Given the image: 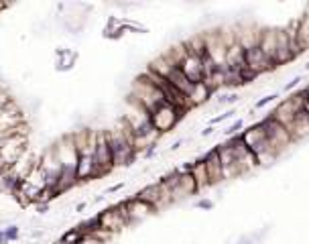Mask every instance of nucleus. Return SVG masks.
I'll return each instance as SVG.
<instances>
[{
	"label": "nucleus",
	"mask_w": 309,
	"mask_h": 244,
	"mask_svg": "<svg viewBox=\"0 0 309 244\" xmlns=\"http://www.w3.org/2000/svg\"><path fill=\"white\" fill-rule=\"evenodd\" d=\"M106 134H108V142L112 149L114 167H130L136 161L138 151L134 146V134L130 126L126 124V120L122 118L112 130H106Z\"/></svg>",
	"instance_id": "nucleus-1"
},
{
	"label": "nucleus",
	"mask_w": 309,
	"mask_h": 244,
	"mask_svg": "<svg viewBox=\"0 0 309 244\" xmlns=\"http://www.w3.org/2000/svg\"><path fill=\"white\" fill-rule=\"evenodd\" d=\"M128 98H130V100H134L136 104H140L148 114L167 102L165 94H163L157 86H154V84L150 82V77H148L146 73L134 79V84H132V92H130Z\"/></svg>",
	"instance_id": "nucleus-2"
},
{
	"label": "nucleus",
	"mask_w": 309,
	"mask_h": 244,
	"mask_svg": "<svg viewBox=\"0 0 309 244\" xmlns=\"http://www.w3.org/2000/svg\"><path fill=\"white\" fill-rule=\"evenodd\" d=\"M47 187H49V185H47V175H45L43 167L37 163V165L31 169V173H29L27 177L21 179L19 189H17V193H15V198H17L23 206H27V204H37L39 195H41Z\"/></svg>",
	"instance_id": "nucleus-3"
},
{
	"label": "nucleus",
	"mask_w": 309,
	"mask_h": 244,
	"mask_svg": "<svg viewBox=\"0 0 309 244\" xmlns=\"http://www.w3.org/2000/svg\"><path fill=\"white\" fill-rule=\"evenodd\" d=\"M185 114H187L185 110L173 106L171 102H165L163 106H159L157 110L150 112V120H152V126L157 128V132L163 134V132L173 130V128L177 126V122H179Z\"/></svg>",
	"instance_id": "nucleus-4"
},
{
	"label": "nucleus",
	"mask_w": 309,
	"mask_h": 244,
	"mask_svg": "<svg viewBox=\"0 0 309 244\" xmlns=\"http://www.w3.org/2000/svg\"><path fill=\"white\" fill-rule=\"evenodd\" d=\"M94 159H96V173L98 177L106 175L114 169V159H112V149L108 142L106 130H98L96 134V146H94Z\"/></svg>",
	"instance_id": "nucleus-5"
},
{
	"label": "nucleus",
	"mask_w": 309,
	"mask_h": 244,
	"mask_svg": "<svg viewBox=\"0 0 309 244\" xmlns=\"http://www.w3.org/2000/svg\"><path fill=\"white\" fill-rule=\"evenodd\" d=\"M27 153V132H17L0 140V159L13 167Z\"/></svg>",
	"instance_id": "nucleus-6"
},
{
	"label": "nucleus",
	"mask_w": 309,
	"mask_h": 244,
	"mask_svg": "<svg viewBox=\"0 0 309 244\" xmlns=\"http://www.w3.org/2000/svg\"><path fill=\"white\" fill-rule=\"evenodd\" d=\"M263 124H265V128H267V136H269V142H271V146H273V151L281 155L285 146H287L289 142H293V134H291L283 124H279L271 114L263 118Z\"/></svg>",
	"instance_id": "nucleus-7"
},
{
	"label": "nucleus",
	"mask_w": 309,
	"mask_h": 244,
	"mask_svg": "<svg viewBox=\"0 0 309 244\" xmlns=\"http://www.w3.org/2000/svg\"><path fill=\"white\" fill-rule=\"evenodd\" d=\"M98 218H100V232H108V234L110 232H118L120 228H124V226L130 224V220H128L126 210H124L122 204H118L114 208H108L104 212H100Z\"/></svg>",
	"instance_id": "nucleus-8"
},
{
	"label": "nucleus",
	"mask_w": 309,
	"mask_h": 244,
	"mask_svg": "<svg viewBox=\"0 0 309 244\" xmlns=\"http://www.w3.org/2000/svg\"><path fill=\"white\" fill-rule=\"evenodd\" d=\"M136 198H140L142 202L150 204L154 210H161V208H165V206H169V204L173 202V200H171V195H169V191L163 187L161 181L150 183V185L142 187V189L136 193Z\"/></svg>",
	"instance_id": "nucleus-9"
},
{
	"label": "nucleus",
	"mask_w": 309,
	"mask_h": 244,
	"mask_svg": "<svg viewBox=\"0 0 309 244\" xmlns=\"http://www.w3.org/2000/svg\"><path fill=\"white\" fill-rule=\"evenodd\" d=\"M244 55H246V65L252 69V71H256L259 75H263V73H267V71H273V69H277L279 65L277 63H273L267 55H265V51L259 47V43L256 45H250V47H246L244 49Z\"/></svg>",
	"instance_id": "nucleus-10"
},
{
	"label": "nucleus",
	"mask_w": 309,
	"mask_h": 244,
	"mask_svg": "<svg viewBox=\"0 0 309 244\" xmlns=\"http://www.w3.org/2000/svg\"><path fill=\"white\" fill-rule=\"evenodd\" d=\"M183 45H185V43H183ZM179 67H181V71L187 75V79H189L191 84H201V82L205 79V73H203V61H201V57H199V55H195V53H191L187 47H185V55H183V59H181Z\"/></svg>",
	"instance_id": "nucleus-11"
},
{
	"label": "nucleus",
	"mask_w": 309,
	"mask_h": 244,
	"mask_svg": "<svg viewBox=\"0 0 309 244\" xmlns=\"http://www.w3.org/2000/svg\"><path fill=\"white\" fill-rule=\"evenodd\" d=\"M122 206H124V210H126V216H128V220L130 222H138V220H144V218H148L150 214H154L157 210H154L150 204H146V202H142L140 198H130V200H126V202H122Z\"/></svg>",
	"instance_id": "nucleus-12"
},
{
	"label": "nucleus",
	"mask_w": 309,
	"mask_h": 244,
	"mask_svg": "<svg viewBox=\"0 0 309 244\" xmlns=\"http://www.w3.org/2000/svg\"><path fill=\"white\" fill-rule=\"evenodd\" d=\"M203 161H205V169H208V173H210L212 185L224 181V167H222V159H220V153H218V146H212V149L203 155Z\"/></svg>",
	"instance_id": "nucleus-13"
},
{
	"label": "nucleus",
	"mask_w": 309,
	"mask_h": 244,
	"mask_svg": "<svg viewBox=\"0 0 309 244\" xmlns=\"http://www.w3.org/2000/svg\"><path fill=\"white\" fill-rule=\"evenodd\" d=\"M189 173H191V177L195 179V183H197V189H199V191L212 185L210 173H208V169H205V161H203V155H201L197 161H193V165H191V171H189Z\"/></svg>",
	"instance_id": "nucleus-14"
},
{
	"label": "nucleus",
	"mask_w": 309,
	"mask_h": 244,
	"mask_svg": "<svg viewBox=\"0 0 309 244\" xmlns=\"http://www.w3.org/2000/svg\"><path fill=\"white\" fill-rule=\"evenodd\" d=\"M214 94H216V92H214L208 84H205V82L195 84V88H193V92H191V96H189V102H191L193 108H195V106H201V104L208 102Z\"/></svg>",
	"instance_id": "nucleus-15"
},
{
	"label": "nucleus",
	"mask_w": 309,
	"mask_h": 244,
	"mask_svg": "<svg viewBox=\"0 0 309 244\" xmlns=\"http://www.w3.org/2000/svg\"><path fill=\"white\" fill-rule=\"evenodd\" d=\"M21 183V177L13 171V167H7L3 173H0V191H9V193H17Z\"/></svg>",
	"instance_id": "nucleus-16"
},
{
	"label": "nucleus",
	"mask_w": 309,
	"mask_h": 244,
	"mask_svg": "<svg viewBox=\"0 0 309 244\" xmlns=\"http://www.w3.org/2000/svg\"><path fill=\"white\" fill-rule=\"evenodd\" d=\"M78 61V53L71 51V49H57V65L55 69L57 71H67L75 65Z\"/></svg>",
	"instance_id": "nucleus-17"
},
{
	"label": "nucleus",
	"mask_w": 309,
	"mask_h": 244,
	"mask_svg": "<svg viewBox=\"0 0 309 244\" xmlns=\"http://www.w3.org/2000/svg\"><path fill=\"white\" fill-rule=\"evenodd\" d=\"M267 234H269V226H265L263 230H256V232H248V234L238 236V240L234 244H263Z\"/></svg>",
	"instance_id": "nucleus-18"
},
{
	"label": "nucleus",
	"mask_w": 309,
	"mask_h": 244,
	"mask_svg": "<svg viewBox=\"0 0 309 244\" xmlns=\"http://www.w3.org/2000/svg\"><path fill=\"white\" fill-rule=\"evenodd\" d=\"M238 100H240V94L238 92H228V94H222L216 102H218V106H230V108H234V104H238Z\"/></svg>",
	"instance_id": "nucleus-19"
},
{
	"label": "nucleus",
	"mask_w": 309,
	"mask_h": 244,
	"mask_svg": "<svg viewBox=\"0 0 309 244\" xmlns=\"http://www.w3.org/2000/svg\"><path fill=\"white\" fill-rule=\"evenodd\" d=\"M242 130H244V120H242V118H236V120L224 130V136H226V140H228V138H234V136L242 134Z\"/></svg>",
	"instance_id": "nucleus-20"
},
{
	"label": "nucleus",
	"mask_w": 309,
	"mask_h": 244,
	"mask_svg": "<svg viewBox=\"0 0 309 244\" xmlns=\"http://www.w3.org/2000/svg\"><path fill=\"white\" fill-rule=\"evenodd\" d=\"M279 92H273V94H267V96H263L261 100H256L254 102V110H263V108H267L269 104H273V102H277L279 100Z\"/></svg>",
	"instance_id": "nucleus-21"
},
{
	"label": "nucleus",
	"mask_w": 309,
	"mask_h": 244,
	"mask_svg": "<svg viewBox=\"0 0 309 244\" xmlns=\"http://www.w3.org/2000/svg\"><path fill=\"white\" fill-rule=\"evenodd\" d=\"M234 114H236V110H234V108H228L226 112H222V114H218V116L210 118V126H216V124H220V122H226V120L234 118Z\"/></svg>",
	"instance_id": "nucleus-22"
},
{
	"label": "nucleus",
	"mask_w": 309,
	"mask_h": 244,
	"mask_svg": "<svg viewBox=\"0 0 309 244\" xmlns=\"http://www.w3.org/2000/svg\"><path fill=\"white\" fill-rule=\"evenodd\" d=\"M240 77H242V84L246 86V84H252L254 79H259L261 75L256 73V71H252V69L246 65V67H242V69H240Z\"/></svg>",
	"instance_id": "nucleus-23"
},
{
	"label": "nucleus",
	"mask_w": 309,
	"mask_h": 244,
	"mask_svg": "<svg viewBox=\"0 0 309 244\" xmlns=\"http://www.w3.org/2000/svg\"><path fill=\"white\" fill-rule=\"evenodd\" d=\"M193 206H195L197 210H205V212H210V210H214V206H216V204H214L212 200H208V198H199V200H197Z\"/></svg>",
	"instance_id": "nucleus-24"
},
{
	"label": "nucleus",
	"mask_w": 309,
	"mask_h": 244,
	"mask_svg": "<svg viewBox=\"0 0 309 244\" xmlns=\"http://www.w3.org/2000/svg\"><path fill=\"white\" fill-rule=\"evenodd\" d=\"M9 104H13V100L9 98V94H7L3 88H0V114H3V112L9 108Z\"/></svg>",
	"instance_id": "nucleus-25"
},
{
	"label": "nucleus",
	"mask_w": 309,
	"mask_h": 244,
	"mask_svg": "<svg viewBox=\"0 0 309 244\" xmlns=\"http://www.w3.org/2000/svg\"><path fill=\"white\" fill-rule=\"evenodd\" d=\"M301 82H303V77H301V75H295L291 82H287V84H285L283 92H293L295 88H299V84H301Z\"/></svg>",
	"instance_id": "nucleus-26"
},
{
	"label": "nucleus",
	"mask_w": 309,
	"mask_h": 244,
	"mask_svg": "<svg viewBox=\"0 0 309 244\" xmlns=\"http://www.w3.org/2000/svg\"><path fill=\"white\" fill-rule=\"evenodd\" d=\"M5 232H7L9 240H17L19 238V226H9V228H5Z\"/></svg>",
	"instance_id": "nucleus-27"
},
{
	"label": "nucleus",
	"mask_w": 309,
	"mask_h": 244,
	"mask_svg": "<svg viewBox=\"0 0 309 244\" xmlns=\"http://www.w3.org/2000/svg\"><path fill=\"white\" fill-rule=\"evenodd\" d=\"M154 155H157V144H152V146H148V149L142 151V157H144V159H150V157H154Z\"/></svg>",
	"instance_id": "nucleus-28"
},
{
	"label": "nucleus",
	"mask_w": 309,
	"mask_h": 244,
	"mask_svg": "<svg viewBox=\"0 0 309 244\" xmlns=\"http://www.w3.org/2000/svg\"><path fill=\"white\" fill-rule=\"evenodd\" d=\"M214 132H216V128H214V126H210V124H208V126H205V128H203V130H201V132H199V136H203V138H205V136H212V134H214Z\"/></svg>",
	"instance_id": "nucleus-29"
},
{
	"label": "nucleus",
	"mask_w": 309,
	"mask_h": 244,
	"mask_svg": "<svg viewBox=\"0 0 309 244\" xmlns=\"http://www.w3.org/2000/svg\"><path fill=\"white\" fill-rule=\"evenodd\" d=\"M181 144H183V138H179V140H175V142H173V144L169 146V149H171V151H179V149H181Z\"/></svg>",
	"instance_id": "nucleus-30"
},
{
	"label": "nucleus",
	"mask_w": 309,
	"mask_h": 244,
	"mask_svg": "<svg viewBox=\"0 0 309 244\" xmlns=\"http://www.w3.org/2000/svg\"><path fill=\"white\" fill-rule=\"evenodd\" d=\"M122 187H124V183H116V185L108 187V191H106V193H114V191H118V189H122Z\"/></svg>",
	"instance_id": "nucleus-31"
},
{
	"label": "nucleus",
	"mask_w": 309,
	"mask_h": 244,
	"mask_svg": "<svg viewBox=\"0 0 309 244\" xmlns=\"http://www.w3.org/2000/svg\"><path fill=\"white\" fill-rule=\"evenodd\" d=\"M37 206V210H39V214H45L47 210H49V204H35Z\"/></svg>",
	"instance_id": "nucleus-32"
},
{
	"label": "nucleus",
	"mask_w": 309,
	"mask_h": 244,
	"mask_svg": "<svg viewBox=\"0 0 309 244\" xmlns=\"http://www.w3.org/2000/svg\"><path fill=\"white\" fill-rule=\"evenodd\" d=\"M86 206H88L86 202H80V204L75 206V210H78V212H84V210H86Z\"/></svg>",
	"instance_id": "nucleus-33"
},
{
	"label": "nucleus",
	"mask_w": 309,
	"mask_h": 244,
	"mask_svg": "<svg viewBox=\"0 0 309 244\" xmlns=\"http://www.w3.org/2000/svg\"><path fill=\"white\" fill-rule=\"evenodd\" d=\"M82 244H92V242H90V238H86V240H84Z\"/></svg>",
	"instance_id": "nucleus-34"
},
{
	"label": "nucleus",
	"mask_w": 309,
	"mask_h": 244,
	"mask_svg": "<svg viewBox=\"0 0 309 244\" xmlns=\"http://www.w3.org/2000/svg\"><path fill=\"white\" fill-rule=\"evenodd\" d=\"M305 71H309V61H307V63H305Z\"/></svg>",
	"instance_id": "nucleus-35"
}]
</instances>
